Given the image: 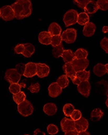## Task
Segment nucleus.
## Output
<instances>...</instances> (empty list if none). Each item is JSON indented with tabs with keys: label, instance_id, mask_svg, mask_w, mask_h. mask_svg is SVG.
Segmentation results:
<instances>
[{
	"label": "nucleus",
	"instance_id": "f257e3e1",
	"mask_svg": "<svg viewBox=\"0 0 108 135\" xmlns=\"http://www.w3.org/2000/svg\"><path fill=\"white\" fill-rule=\"evenodd\" d=\"M11 6L15 12V18L18 20L27 18L32 14V5L29 0H18Z\"/></svg>",
	"mask_w": 108,
	"mask_h": 135
},
{
	"label": "nucleus",
	"instance_id": "f03ea898",
	"mask_svg": "<svg viewBox=\"0 0 108 135\" xmlns=\"http://www.w3.org/2000/svg\"><path fill=\"white\" fill-rule=\"evenodd\" d=\"M17 109H18L19 113L24 117L29 116L34 112L33 105L27 100L18 104Z\"/></svg>",
	"mask_w": 108,
	"mask_h": 135
},
{
	"label": "nucleus",
	"instance_id": "7ed1b4c3",
	"mask_svg": "<svg viewBox=\"0 0 108 135\" xmlns=\"http://www.w3.org/2000/svg\"><path fill=\"white\" fill-rule=\"evenodd\" d=\"M21 76L16 69H9L5 73L4 79L11 84H18Z\"/></svg>",
	"mask_w": 108,
	"mask_h": 135
},
{
	"label": "nucleus",
	"instance_id": "20e7f679",
	"mask_svg": "<svg viewBox=\"0 0 108 135\" xmlns=\"http://www.w3.org/2000/svg\"><path fill=\"white\" fill-rule=\"evenodd\" d=\"M78 16V11L75 10V9H71L68 11L65 14L63 18V21L65 23V27H68L76 24Z\"/></svg>",
	"mask_w": 108,
	"mask_h": 135
},
{
	"label": "nucleus",
	"instance_id": "39448f33",
	"mask_svg": "<svg viewBox=\"0 0 108 135\" xmlns=\"http://www.w3.org/2000/svg\"><path fill=\"white\" fill-rule=\"evenodd\" d=\"M77 31L75 28H68L62 34V41L68 44H72L76 40Z\"/></svg>",
	"mask_w": 108,
	"mask_h": 135
},
{
	"label": "nucleus",
	"instance_id": "423d86ee",
	"mask_svg": "<svg viewBox=\"0 0 108 135\" xmlns=\"http://www.w3.org/2000/svg\"><path fill=\"white\" fill-rule=\"evenodd\" d=\"M1 17L4 21H11L15 18V12L11 6H6L0 8Z\"/></svg>",
	"mask_w": 108,
	"mask_h": 135
},
{
	"label": "nucleus",
	"instance_id": "0eeeda50",
	"mask_svg": "<svg viewBox=\"0 0 108 135\" xmlns=\"http://www.w3.org/2000/svg\"><path fill=\"white\" fill-rule=\"evenodd\" d=\"M73 67L76 72L85 70L89 66V61L88 59H75L72 62Z\"/></svg>",
	"mask_w": 108,
	"mask_h": 135
},
{
	"label": "nucleus",
	"instance_id": "6e6552de",
	"mask_svg": "<svg viewBox=\"0 0 108 135\" xmlns=\"http://www.w3.org/2000/svg\"><path fill=\"white\" fill-rule=\"evenodd\" d=\"M61 127L62 131L65 133L68 132L75 131V122L71 119L64 117L61 121Z\"/></svg>",
	"mask_w": 108,
	"mask_h": 135
},
{
	"label": "nucleus",
	"instance_id": "1a4fd4ad",
	"mask_svg": "<svg viewBox=\"0 0 108 135\" xmlns=\"http://www.w3.org/2000/svg\"><path fill=\"white\" fill-rule=\"evenodd\" d=\"M90 84L89 81H82L77 87V90L79 93L85 97H88L90 94Z\"/></svg>",
	"mask_w": 108,
	"mask_h": 135
},
{
	"label": "nucleus",
	"instance_id": "9d476101",
	"mask_svg": "<svg viewBox=\"0 0 108 135\" xmlns=\"http://www.w3.org/2000/svg\"><path fill=\"white\" fill-rule=\"evenodd\" d=\"M37 63L33 62H29L26 64L25 70L24 73V76L26 77H32L37 75Z\"/></svg>",
	"mask_w": 108,
	"mask_h": 135
},
{
	"label": "nucleus",
	"instance_id": "9b49d317",
	"mask_svg": "<svg viewBox=\"0 0 108 135\" xmlns=\"http://www.w3.org/2000/svg\"><path fill=\"white\" fill-rule=\"evenodd\" d=\"M88 121L85 117H82L78 120L75 122V131L78 133L83 131H86L88 129Z\"/></svg>",
	"mask_w": 108,
	"mask_h": 135
},
{
	"label": "nucleus",
	"instance_id": "f8f14e48",
	"mask_svg": "<svg viewBox=\"0 0 108 135\" xmlns=\"http://www.w3.org/2000/svg\"><path fill=\"white\" fill-rule=\"evenodd\" d=\"M62 89L60 87L56 82L52 83L48 87V93L50 97L52 98L57 97L62 93Z\"/></svg>",
	"mask_w": 108,
	"mask_h": 135
},
{
	"label": "nucleus",
	"instance_id": "ddd939ff",
	"mask_svg": "<svg viewBox=\"0 0 108 135\" xmlns=\"http://www.w3.org/2000/svg\"><path fill=\"white\" fill-rule=\"evenodd\" d=\"M37 75L39 78H44L49 74L50 68L47 64L43 63H37Z\"/></svg>",
	"mask_w": 108,
	"mask_h": 135
},
{
	"label": "nucleus",
	"instance_id": "4468645a",
	"mask_svg": "<svg viewBox=\"0 0 108 135\" xmlns=\"http://www.w3.org/2000/svg\"><path fill=\"white\" fill-rule=\"evenodd\" d=\"M96 28V25L93 22H89L88 23L85 25L84 30H83V34L87 37H92L95 34Z\"/></svg>",
	"mask_w": 108,
	"mask_h": 135
},
{
	"label": "nucleus",
	"instance_id": "2eb2a0df",
	"mask_svg": "<svg viewBox=\"0 0 108 135\" xmlns=\"http://www.w3.org/2000/svg\"><path fill=\"white\" fill-rule=\"evenodd\" d=\"M52 36L48 31H42L38 36V40L40 43L44 45H49L51 43Z\"/></svg>",
	"mask_w": 108,
	"mask_h": 135
},
{
	"label": "nucleus",
	"instance_id": "dca6fc26",
	"mask_svg": "<svg viewBox=\"0 0 108 135\" xmlns=\"http://www.w3.org/2000/svg\"><path fill=\"white\" fill-rule=\"evenodd\" d=\"M63 70L65 72V75L67 77H69L71 80L76 77V72L75 71L72 62L65 63L63 66Z\"/></svg>",
	"mask_w": 108,
	"mask_h": 135
},
{
	"label": "nucleus",
	"instance_id": "f3484780",
	"mask_svg": "<svg viewBox=\"0 0 108 135\" xmlns=\"http://www.w3.org/2000/svg\"><path fill=\"white\" fill-rule=\"evenodd\" d=\"M44 113L48 116H53L57 112V107L56 104L53 103H48L44 105L43 107Z\"/></svg>",
	"mask_w": 108,
	"mask_h": 135
},
{
	"label": "nucleus",
	"instance_id": "a211bd4d",
	"mask_svg": "<svg viewBox=\"0 0 108 135\" xmlns=\"http://www.w3.org/2000/svg\"><path fill=\"white\" fill-rule=\"evenodd\" d=\"M48 32L52 36H60L62 32V28L56 22H52L48 27Z\"/></svg>",
	"mask_w": 108,
	"mask_h": 135
},
{
	"label": "nucleus",
	"instance_id": "6ab92c4d",
	"mask_svg": "<svg viewBox=\"0 0 108 135\" xmlns=\"http://www.w3.org/2000/svg\"><path fill=\"white\" fill-rule=\"evenodd\" d=\"M98 9L99 8L97 7V2L95 1H89L88 4L86 5V6L84 8L85 12L90 14H95Z\"/></svg>",
	"mask_w": 108,
	"mask_h": 135
},
{
	"label": "nucleus",
	"instance_id": "aec40b11",
	"mask_svg": "<svg viewBox=\"0 0 108 135\" xmlns=\"http://www.w3.org/2000/svg\"><path fill=\"white\" fill-rule=\"evenodd\" d=\"M94 73L97 77H102L106 73V70L104 64L98 63L95 65L93 69Z\"/></svg>",
	"mask_w": 108,
	"mask_h": 135
},
{
	"label": "nucleus",
	"instance_id": "412c9836",
	"mask_svg": "<svg viewBox=\"0 0 108 135\" xmlns=\"http://www.w3.org/2000/svg\"><path fill=\"white\" fill-rule=\"evenodd\" d=\"M62 57L65 63L72 62L75 59H76L74 52H73L71 50H64L63 54L62 55Z\"/></svg>",
	"mask_w": 108,
	"mask_h": 135
},
{
	"label": "nucleus",
	"instance_id": "4be33fe9",
	"mask_svg": "<svg viewBox=\"0 0 108 135\" xmlns=\"http://www.w3.org/2000/svg\"><path fill=\"white\" fill-rule=\"evenodd\" d=\"M104 113L101 109L99 108H96L93 110L90 114V119L93 122H97L101 119L104 116Z\"/></svg>",
	"mask_w": 108,
	"mask_h": 135
},
{
	"label": "nucleus",
	"instance_id": "5701e85b",
	"mask_svg": "<svg viewBox=\"0 0 108 135\" xmlns=\"http://www.w3.org/2000/svg\"><path fill=\"white\" fill-rule=\"evenodd\" d=\"M25 50L23 53L22 54L25 57H30L34 53L35 51V49L33 44L31 43H25L24 44Z\"/></svg>",
	"mask_w": 108,
	"mask_h": 135
},
{
	"label": "nucleus",
	"instance_id": "b1692460",
	"mask_svg": "<svg viewBox=\"0 0 108 135\" xmlns=\"http://www.w3.org/2000/svg\"><path fill=\"white\" fill-rule=\"evenodd\" d=\"M89 21V17L88 14L86 13L85 12H81L80 14H78V21L77 22L79 25H85L87 23H88Z\"/></svg>",
	"mask_w": 108,
	"mask_h": 135
},
{
	"label": "nucleus",
	"instance_id": "393cba45",
	"mask_svg": "<svg viewBox=\"0 0 108 135\" xmlns=\"http://www.w3.org/2000/svg\"><path fill=\"white\" fill-rule=\"evenodd\" d=\"M56 83L63 89L66 88L68 86L69 83V80L66 75H62V76L59 77V78L57 79Z\"/></svg>",
	"mask_w": 108,
	"mask_h": 135
},
{
	"label": "nucleus",
	"instance_id": "a878e982",
	"mask_svg": "<svg viewBox=\"0 0 108 135\" xmlns=\"http://www.w3.org/2000/svg\"><path fill=\"white\" fill-rule=\"evenodd\" d=\"M76 77L82 81H88L90 77V71L83 70L76 72Z\"/></svg>",
	"mask_w": 108,
	"mask_h": 135
},
{
	"label": "nucleus",
	"instance_id": "bb28decb",
	"mask_svg": "<svg viewBox=\"0 0 108 135\" xmlns=\"http://www.w3.org/2000/svg\"><path fill=\"white\" fill-rule=\"evenodd\" d=\"M64 50L63 44H61L58 46L54 47L53 50H52V55L55 58H58V57H62Z\"/></svg>",
	"mask_w": 108,
	"mask_h": 135
},
{
	"label": "nucleus",
	"instance_id": "cd10ccee",
	"mask_svg": "<svg viewBox=\"0 0 108 135\" xmlns=\"http://www.w3.org/2000/svg\"><path fill=\"white\" fill-rule=\"evenodd\" d=\"M74 54L76 59H87L88 51L84 49H79L76 50Z\"/></svg>",
	"mask_w": 108,
	"mask_h": 135
},
{
	"label": "nucleus",
	"instance_id": "c85d7f7f",
	"mask_svg": "<svg viewBox=\"0 0 108 135\" xmlns=\"http://www.w3.org/2000/svg\"><path fill=\"white\" fill-rule=\"evenodd\" d=\"M13 100L17 104L21 103L26 100V95L23 91H20L19 93L13 94Z\"/></svg>",
	"mask_w": 108,
	"mask_h": 135
},
{
	"label": "nucleus",
	"instance_id": "c756f323",
	"mask_svg": "<svg viewBox=\"0 0 108 135\" xmlns=\"http://www.w3.org/2000/svg\"><path fill=\"white\" fill-rule=\"evenodd\" d=\"M75 107L72 104L67 103L64 105L63 107V112L65 116L67 117L71 116L72 112L74 111Z\"/></svg>",
	"mask_w": 108,
	"mask_h": 135
},
{
	"label": "nucleus",
	"instance_id": "7c9ffc66",
	"mask_svg": "<svg viewBox=\"0 0 108 135\" xmlns=\"http://www.w3.org/2000/svg\"><path fill=\"white\" fill-rule=\"evenodd\" d=\"M21 86L19 84H11L9 86V90L12 94H16L21 91Z\"/></svg>",
	"mask_w": 108,
	"mask_h": 135
},
{
	"label": "nucleus",
	"instance_id": "2f4dec72",
	"mask_svg": "<svg viewBox=\"0 0 108 135\" xmlns=\"http://www.w3.org/2000/svg\"><path fill=\"white\" fill-rule=\"evenodd\" d=\"M62 39L61 36H52V40H51V43L52 46L53 47L58 46L59 45L62 44Z\"/></svg>",
	"mask_w": 108,
	"mask_h": 135
},
{
	"label": "nucleus",
	"instance_id": "473e14b6",
	"mask_svg": "<svg viewBox=\"0 0 108 135\" xmlns=\"http://www.w3.org/2000/svg\"><path fill=\"white\" fill-rule=\"evenodd\" d=\"M98 8L102 11H107L108 9V1L106 0H99L97 1Z\"/></svg>",
	"mask_w": 108,
	"mask_h": 135
},
{
	"label": "nucleus",
	"instance_id": "72a5a7b5",
	"mask_svg": "<svg viewBox=\"0 0 108 135\" xmlns=\"http://www.w3.org/2000/svg\"><path fill=\"white\" fill-rule=\"evenodd\" d=\"M59 131L58 127L54 124H50L47 126V132L49 134L54 135L58 133Z\"/></svg>",
	"mask_w": 108,
	"mask_h": 135
},
{
	"label": "nucleus",
	"instance_id": "f704fd0d",
	"mask_svg": "<svg viewBox=\"0 0 108 135\" xmlns=\"http://www.w3.org/2000/svg\"><path fill=\"white\" fill-rule=\"evenodd\" d=\"M28 90H29L32 93H38L40 90V85L39 83H32L28 87Z\"/></svg>",
	"mask_w": 108,
	"mask_h": 135
},
{
	"label": "nucleus",
	"instance_id": "c9c22d12",
	"mask_svg": "<svg viewBox=\"0 0 108 135\" xmlns=\"http://www.w3.org/2000/svg\"><path fill=\"white\" fill-rule=\"evenodd\" d=\"M71 118L74 122L77 121L79 120L82 117V113L79 110H74V111L72 112L71 115Z\"/></svg>",
	"mask_w": 108,
	"mask_h": 135
},
{
	"label": "nucleus",
	"instance_id": "e433bc0d",
	"mask_svg": "<svg viewBox=\"0 0 108 135\" xmlns=\"http://www.w3.org/2000/svg\"><path fill=\"white\" fill-rule=\"evenodd\" d=\"M100 45L101 48L108 54V38L107 37H104L100 42Z\"/></svg>",
	"mask_w": 108,
	"mask_h": 135
},
{
	"label": "nucleus",
	"instance_id": "4c0bfd02",
	"mask_svg": "<svg viewBox=\"0 0 108 135\" xmlns=\"http://www.w3.org/2000/svg\"><path fill=\"white\" fill-rule=\"evenodd\" d=\"M25 66L26 64H25L24 63H18L16 65V69L21 76H24L25 70Z\"/></svg>",
	"mask_w": 108,
	"mask_h": 135
},
{
	"label": "nucleus",
	"instance_id": "58836bf2",
	"mask_svg": "<svg viewBox=\"0 0 108 135\" xmlns=\"http://www.w3.org/2000/svg\"><path fill=\"white\" fill-rule=\"evenodd\" d=\"M74 3L79 8L84 9L86 5L88 4L89 0H82V1H79V0H76V1H73Z\"/></svg>",
	"mask_w": 108,
	"mask_h": 135
},
{
	"label": "nucleus",
	"instance_id": "ea45409f",
	"mask_svg": "<svg viewBox=\"0 0 108 135\" xmlns=\"http://www.w3.org/2000/svg\"><path fill=\"white\" fill-rule=\"evenodd\" d=\"M25 47L24 44H18L15 47L14 52L16 54H22L24 51Z\"/></svg>",
	"mask_w": 108,
	"mask_h": 135
},
{
	"label": "nucleus",
	"instance_id": "a19ab883",
	"mask_svg": "<svg viewBox=\"0 0 108 135\" xmlns=\"http://www.w3.org/2000/svg\"><path fill=\"white\" fill-rule=\"evenodd\" d=\"M34 135H45V132L41 131L39 129H37L34 132Z\"/></svg>",
	"mask_w": 108,
	"mask_h": 135
},
{
	"label": "nucleus",
	"instance_id": "79ce46f5",
	"mask_svg": "<svg viewBox=\"0 0 108 135\" xmlns=\"http://www.w3.org/2000/svg\"><path fill=\"white\" fill-rule=\"evenodd\" d=\"M71 80L72 81L73 83L76 84V85H78H78L81 83V81L78 78H77L76 77H75L74 79H72Z\"/></svg>",
	"mask_w": 108,
	"mask_h": 135
},
{
	"label": "nucleus",
	"instance_id": "37998d69",
	"mask_svg": "<svg viewBox=\"0 0 108 135\" xmlns=\"http://www.w3.org/2000/svg\"><path fill=\"white\" fill-rule=\"evenodd\" d=\"M65 135H78V132H77L75 130V131L66 132V133H65Z\"/></svg>",
	"mask_w": 108,
	"mask_h": 135
},
{
	"label": "nucleus",
	"instance_id": "c03bdc74",
	"mask_svg": "<svg viewBox=\"0 0 108 135\" xmlns=\"http://www.w3.org/2000/svg\"><path fill=\"white\" fill-rule=\"evenodd\" d=\"M78 135H90L89 132L86 131H83V132H79L78 133Z\"/></svg>",
	"mask_w": 108,
	"mask_h": 135
},
{
	"label": "nucleus",
	"instance_id": "a18cd8bd",
	"mask_svg": "<svg viewBox=\"0 0 108 135\" xmlns=\"http://www.w3.org/2000/svg\"><path fill=\"white\" fill-rule=\"evenodd\" d=\"M102 32L104 33H107L108 32V26H104L102 28Z\"/></svg>",
	"mask_w": 108,
	"mask_h": 135
},
{
	"label": "nucleus",
	"instance_id": "49530a36",
	"mask_svg": "<svg viewBox=\"0 0 108 135\" xmlns=\"http://www.w3.org/2000/svg\"><path fill=\"white\" fill-rule=\"evenodd\" d=\"M105 68H106V73L108 74V63L105 64Z\"/></svg>",
	"mask_w": 108,
	"mask_h": 135
},
{
	"label": "nucleus",
	"instance_id": "de8ad7c7",
	"mask_svg": "<svg viewBox=\"0 0 108 135\" xmlns=\"http://www.w3.org/2000/svg\"><path fill=\"white\" fill-rule=\"evenodd\" d=\"M105 104H106V106H107V109H108V98L107 99V100H106V102H105Z\"/></svg>",
	"mask_w": 108,
	"mask_h": 135
},
{
	"label": "nucleus",
	"instance_id": "09e8293b",
	"mask_svg": "<svg viewBox=\"0 0 108 135\" xmlns=\"http://www.w3.org/2000/svg\"><path fill=\"white\" fill-rule=\"evenodd\" d=\"M106 96H107V98H108V89L107 90V91H106Z\"/></svg>",
	"mask_w": 108,
	"mask_h": 135
},
{
	"label": "nucleus",
	"instance_id": "8fccbe9b",
	"mask_svg": "<svg viewBox=\"0 0 108 135\" xmlns=\"http://www.w3.org/2000/svg\"><path fill=\"white\" fill-rule=\"evenodd\" d=\"M24 135H29V134H24Z\"/></svg>",
	"mask_w": 108,
	"mask_h": 135
},
{
	"label": "nucleus",
	"instance_id": "3c124183",
	"mask_svg": "<svg viewBox=\"0 0 108 135\" xmlns=\"http://www.w3.org/2000/svg\"><path fill=\"white\" fill-rule=\"evenodd\" d=\"M0 18H1V15H0Z\"/></svg>",
	"mask_w": 108,
	"mask_h": 135
}]
</instances>
